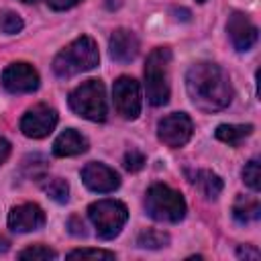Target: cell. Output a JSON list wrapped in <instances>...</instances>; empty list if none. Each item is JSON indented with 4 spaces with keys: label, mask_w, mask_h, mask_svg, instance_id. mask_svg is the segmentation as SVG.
I'll return each instance as SVG.
<instances>
[{
    "label": "cell",
    "mask_w": 261,
    "mask_h": 261,
    "mask_svg": "<svg viewBox=\"0 0 261 261\" xmlns=\"http://www.w3.org/2000/svg\"><path fill=\"white\" fill-rule=\"evenodd\" d=\"M186 88L190 100L204 112L222 110L232 100V86L226 71L212 61L194 63L186 73Z\"/></svg>",
    "instance_id": "obj_1"
},
{
    "label": "cell",
    "mask_w": 261,
    "mask_h": 261,
    "mask_svg": "<svg viewBox=\"0 0 261 261\" xmlns=\"http://www.w3.org/2000/svg\"><path fill=\"white\" fill-rule=\"evenodd\" d=\"M100 61L96 43L90 37H77L53 59V71L59 77H71L75 73L94 69Z\"/></svg>",
    "instance_id": "obj_2"
},
{
    "label": "cell",
    "mask_w": 261,
    "mask_h": 261,
    "mask_svg": "<svg viewBox=\"0 0 261 261\" xmlns=\"http://www.w3.org/2000/svg\"><path fill=\"white\" fill-rule=\"evenodd\" d=\"M169 61H171V51L167 47H157L147 57L145 90H147V100L153 106H163L169 100Z\"/></svg>",
    "instance_id": "obj_3"
},
{
    "label": "cell",
    "mask_w": 261,
    "mask_h": 261,
    "mask_svg": "<svg viewBox=\"0 0 261 261\" xmlns=\"http://www.w3.org/2000/svg\"><path fill=\"white\" fill-rule=\"evenodd\" d=\"M145 210L157 222H179L186 216V200L177 190L153 184L145 196Z\"/></svg>",
    "instance_id": "obj_4"
},
{
    "label": "cell",
    "mask_w": 261,
    "mask_h": 261,
    "mask_svg": "<svg viewBox=\"0 0 261 261\" xmlns=\"http://www.w3.org/2000/svg\"><path fill=\"white\" fill-rule=\"evenodd\" d=\"M69 106L82 118H88L92 122H102L106 118V112H108L102 82L100 80H88L82 86H77L69 94Z\"/></svg>",
    "instance_id": "obj_5"
},
{
    "label": "cell",
    "mask_w": 261,
    "mask_h": 261,
    "mask_svg": "<svg viewBox=\"0 0 261 261\" xmlns=\"http://www.w3.org/2000/svg\"><path fill=\"white\" fill-rule=\"evenodd\" d=\"M88 216L96 226V232L100 239H114L122 230L128 218V210L118 200H98L90 204Z\"/></svg>",
    "instance_id": "obj_6"
},
{
    "label": "cell",
    "mask_w": 261,
    "mask_h": 261,
    "mask_svg": "<svg viewBox=\"0 0 261 261\" xmlns=\"http://www.w3.org/2000/svg\"><path fill=\"white\" fill-rule=\"evenodd\" d=\"M112 94H114V106H116L118 114L122 118L135 120L141 112V88H139L137 80L126 77V75L118 77L114 82Z\"/></svg>",
    "instance_id": "obj_7"
},
{
    "label": "cell",
    "mask_w": 261,
    "mask_h": 261,
    "mask_svg": "<svg viewBox=\"0 0 261 261\" xmlns=\"http://www.w3.org/2000/svg\"><path fill=\"white\" fill-rule=\"evenodd\" d=\"M192 130H194L192 120H190V116L184 114V112H173V114L161 118L159 124H157L159 141L165 143L167 147H173V149L184 147V145L190 141Z\"/></svg>",
    "instance_id": "obj_8"
},
{
    "label": "cell",
    "mask_w": 261,
    "mask_h": 261,
    "mask_svg": "<svg viewBox=\"0 0 261 261\" xmlns=\"http://www.w3.org/2000/svg\"><path fill=\"white\" fill-rule=\"evenodd\" d=\"M57 124V112L47 104H37L29 108L20 120V130L31 139L47 137Z\"/></svg>",
    "instance_id": "obj_9"
},
{
    "label": "cell",
    "mask_w": 261,
    "mask_h": 261,
    "mask_svg": "<svg viewBox=\"0 0 261 261\" xmlns=\"http://www.w3.org/2000/svg\"><path fill=\"white\" fill-rule=\"evenodd\" d=\"M2 86L10 94H29L39 88V73L29 63H10L2 71Z\"/></svg>",
    "instance_id": "obj_10"
},
{
    "label": "cell",
    "mask_w": 261,
    "mask_h": 261,
    "mask_svg": "<svg viewBox=\"0 0 261 261\" xmlns=\"http://www.w3.org/2000/svg\"><path fill=\"white\" fill-rule=\"evenodd\" d=\"M226 31L237 51H249L257 43V27L243 12H232L228 16Z\"/></svg>",
    "instance_id": "obj_11"
},
{
    "label": "cell",
    "mask_w": 261,
    "mask_h": 261,
    "mask_svg": "<svg viewBox=\"0 0 261 261\" xmlns=\"http://www.w3.org/2000/svg\"><path fill=\"white\" fill-rule=\"evenodd\" d=\"M82 181L94 192H114L120 186V177L114 169L104 163H88L82 169Z\"/></svg>",
    "instance_id": "obj_12"
},
{
    "label": "cell",
    "mask_w": 261,
    "mask_h": 261,
    "mask_svg": "<svg viewBox=\"0 0 261 261\" xmlns=\"http://www.w3.org/2000/svg\"><path fill=\"white\" fill-rule=\"evenodd\" d=\"M45 224V212L37 204H20L10 210L8 226L14 232H31L39 230Z\"/></svg>",
    "instance_id": "obj_13"
},
{
    "label": "cell",
    "mask_w": 261,
    "mask_h": 261,
    "mask_svg": "<svg viewBox=\"0 0 261 261\" xmlns=\"http://www.w3.org/2000/svg\"><path fill=\"white\" fill-rule=\"evenodd\" d=\"M110 55L112 59L120 61V63H128L137 57L139 53V39L135 37L133 31L128 29H116L112 35H110Z\"/></svg>",
    "instance_id": "obj_14"
},
{
    "label": "cell",
    "mask_w": 261,
    "mask_h": 261,
    "mask_svg": "<svg viewBox=\"0 0 261 261\" xmlns=\"http://www.w3.org/2000/svg\"><path fill=\"white\" fill-rule=\"evenodd\" d=\"M88 149V141L73 128L63 130L55 143H53V155L57 157H71V155H80Z\"/></svg>",
    "instance_id": "obj_15"
},
{
    "label": "cell",
    "mask_w": 261,
    "mask_h": 261,
    "mask_svg": "<svg viewBox=\"0 0 261 261\" xmlns=\"http://www.w3.org/2000/svg\"><path fill=\"white\" fill-rule=\"evenodd\" d=\"M232 216L241 224H249V222L259 220V216H261L259 200L257 198H249V196H239L234 206H232Z\"/></svg>",
    "instance_id": "obj_16"
},
{
    "label": "cell",
    "mask_w": 261,
    "mask_h": 261,
    "mask_svg": "<svg viewBox=\"0 0 261 261\" xmlns=\"http://www.w3.org/2000/svg\"><path fill=\"white\" fill-rule=\"evenodd\" d=\"M192 181L198 186V190L202 192V196L208 198V200L218 198V194L222 192V179H220L216 173L208 171V169H200V171H196V175H194Z\"/></svg>",
    "instance_id": "obj_17"
},
{
    "label": "cell",
    "mask_w": 261,
    "mask_h": 261,
    "mask_svg": "<svg viewBox=\"0 0 261 261\" xmlns=\"http://www.w3.org/2000/svg\"><path fill=\"white\" fill-rule=\"evenodd\" d=\"M253 130L251 124H220L216 128V139L222 141V143H228V145H239L245 137H249Z\"/></svg>",
    "instance_id": "obj_18"
},
{
    "label": "cell",
    "mask_w": 261,
    "mask_h": 261,
    "mask_svg": "<svg viewBox=\"0 0 261 261\" xmlns=\"http://www.w3.org/2000/svg\"><path fill=\"white\" fill-rule=\"evenodd\" d=\"M43 190L47 192V196H49L51 200H55V202H59V204L67 202V198H69V186H67V181L61 179V177L47 179V181L43 184Z\"/></svg>",
    "instance_id": "obj_19"
},
{
    "label": "cell",
    "mask_w": 261,
    "mask_h": 261,
    "mask_svg": "<svg viewBox=\"0 0 261 261\" xmlns=\"http://www.w3.org/2000/svg\"><path fill=\"white\" fill-rule=\"evenodd\" d=\"M169 243V237L159 230H145L137 237V245L143 249H161Z\"/></svg>",
    "instance_id": "obj_20"
},
{
    "label": "cell",
    "mask_w": 261,
    "mask_h": 261,
    "mask_svg": "<svg viewBox=\"0 0 261 261\" xmlns=\"http://www.w3.org/2000/svg\"><path fill=\"white\" fill-rule=\"evenodd\" d=\"M20 259H33V261H47V259H55L57 253L45 245H35V247H29L24 251L18 253Z\"/></svg>",
    "instance_id": "obj_21"
},
{
    "label": "cell",
    "mask_w": 261,
    "mask_h": 261,
    "mask_svg": "<svg viewBox=\"0 0 261 261\" xmlns=\"http://www.w3.org/2000/svg\"><path fill=\"white\" fill-rule=\"evenodd\" d=\"M243 181L251 188V190H259L261 188V171H259V161L257 159H251L245 169H243Z\"/></svg>",
    "instance_id": "obj_22"
},
{
    "label": "cell",
    "mask_w": 261,
    "mask_h": 261,
    "mask_svg": "<svg viewBox=\"0 0 261 261\" xmlns=\"http://www.w3.org/2000/svg\"><path fill=\"white\" fill-rule=\"evenodd\" d=\"M0 29H2V33H6V35H14V33H18V31L22 29V18H20L16 12H6V14H2V18H0Z\"/></svg>",
    "instance_id": "obj_23"
},
{
    "label": "cell",
    "mask_w": 261,
    "mask_h": 261,
    "mask_svg": "<svg viewBox=\"0 0 261 261\" xmlns=\"http://www.w3.org/2000/svg\"><path fill=\"white\" fill-rule=\"evenodd\" d=\"M67 259H114V253L100 249H77L67 255Z\"/></svg>",
    "instance_id": "obj_24"
},
{
    "label": "cell",
    "mask_w": 261,
    "mask_h": 261,
    "mask_svg": "<svg viewBox=\"0 0 261 261\" xmlns=\"http://www.w3.org/2000/svg\"><path fill=\"white\" fill-rule=\"evenodd\" d=\"M143 165H145V155H143L141 151L130 149V151L124 155V167H126L128 171H139Z\"/></svg>",
    "instance_id": "obj_25"
},
{
    "label": "cell",
    "mask_w": 261,
    "mask_h": 261,
    "mask_svg": "<svg viewBox=\"0 0 261 261\" xmlns=\"http://www.w3.org/2000/svg\"><path fill=\"white\" fill-rule=\"evenodd\" d=\"M237 257H241V259H259V251L251 245H245V247L237 249Z\"/></svg>",
    "instance_id": "obj_26"
},
{
    "label": "cell",
    "mask_w": 261,
    "mask_h": 261,
    "mask_svg": "<svg viewBox=\"0 0 261 261\" xmlns=\"http://www.w3.org/2000/svg\"><path fill=\"white\" fill-rule=\"evenodd\" d=\"M69 232L75 234V237H84V234H86V230H84V222H82L77 216L69 218Z\"/></svg>",
    "instance_id": "obj_27"
},
{
    "label": "cell",
    "mask_w": 261,
    "mask_h": 261,
    "mask_svg": "<svg viewBox=\"0 0 261 261\" xmlns=\"http://www.w3.org/2000/svg\"><path fill=\"white\" fill-rule=\"evenodd\" d=\"M47 2H49V6L55 8V10H65V8L75 6L80 0H47Z\"/></svg>",
    "instance_id": "obj_28"
},
{
    "label": "cell",
    "mask_w": 261,
    "mask_h": 261,
    "mask_svg": "<svg viewBox=\"0 0 261 261\" xmlns=\"http://www.w3.org/2000/svg\"><path fill=\"white\" fill-rule=\"evenodd\" d=\"M8 155H10V143L4 137H0V165L8 159Z\"/></svg>",
    "instance_id": "obj_29"
},
{
    "label": "cell",
    "mask_w": 261,
    "mask_h": 261,
    "mask_svg": "<svg viewBox=\"0 0 261 261\" xmlns=\"http://www.w3.org/2000/svg\"><path fill=\"white\" fill-rule=\"evenodd\" d=\"M10 249V241L6 237H0V253H6Z\"/></svg>",
    "instance_id": "obj_30"
},
{
    "label": "cell",
    "mask_w": 261,
    "mask_h": 261,
    "mask_svg": "<svg viewBox=\"0 0 261 261\" xmlns=\"http://www.w3.org/2000/svg\"><path fill=\"white\" fill-rule=\"evenodd\" d=\"M22 2H35V0H22Z\"/></svg>",
    "instance_id": "obj_31"
},
{
    "label": "cell",
    "mask_w": 261,
    "mask_h": 261,
    "mask_svg": "<svg viewBox=\"0 0 261 261\" xmlns=\"http://www.w3.org/2000/svg\"><path fill=\"white\" fill-rule=\"evenodd\" d=\"M198 2H204V0H198Z\"/></svg>",
    "instance_id": "obj_32"
}]
</instances>
